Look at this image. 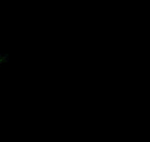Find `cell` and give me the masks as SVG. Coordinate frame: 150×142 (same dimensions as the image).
<instances>
[{"label": "cell", "instance_id": "cell-1", "mask_svg": "<svg viewBox=\"0 0 150 142\" xmlns=\"http://www.w3.org/2000/svg\"><path fill=\"white\" fill-rule=\"evenodd\" d=\"M8 60V58L5 55H0V68L2 67V65L6 62V60Z\"/></svg>", "mask_w": 150, "mask_h": 142}]
</instances>
